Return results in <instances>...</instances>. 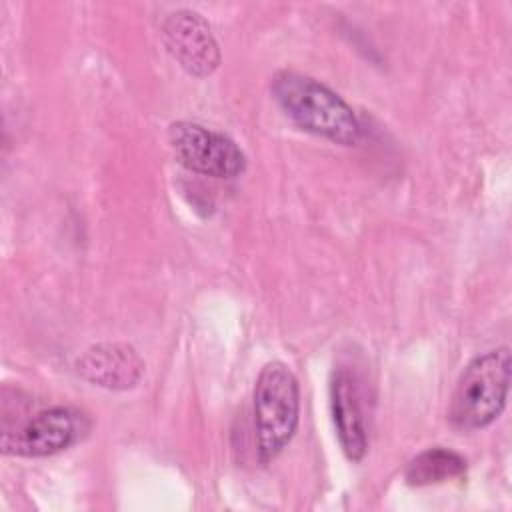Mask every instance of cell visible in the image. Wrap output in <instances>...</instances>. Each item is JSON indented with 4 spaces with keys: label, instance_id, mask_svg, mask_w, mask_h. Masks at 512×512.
<instances>
[{
    "label": "cell",
    "instance_id": "obj_1",
    "mask_svg": "<svg viewBox=\"0 0 512 512\" xmlns=\"http://www.w3.org/2000/svg\"><path fill=\"white\" fill-rule=\"evenodd\" d=\"M270 90L284 116L300 130L342 146L360 140V122L354 110L320 80L282 70L272 78Z\"/></svg>",
    "mask_w": 512,
    "mask_h": 512
},
{
    "label": "cell",
    "instance_id": "obj_2",
    "mask_svg": "<svg viewBox=\"0 0 512 512\" xmlns=\"http://www.w3.org/2000/svg\"><path fill=\"white\" fill-rule=\"evenodd\" d=\"M510 348L476 356L460 374L450 398L448 420L460 432L490 426L504 410L510 388Z\"/></svg>",
    "mask_w": 512,
    "mask_h": 512
},
{
    "label": "cell",
    "instance_id": "obj_3",
    "mask_svg": "<svg viewBox=\"0 0 512 512\" xmlns=\"http://www.w3.org/2000/svg\"><path fill=\"white\" fill-rule=\"evenodd\" d=\"M300 392L284 362H268L254 384V432L262 464L272 462L292 440L298 426Z\"/></svg>",
    "mask_w": 512,
    "mask_h": 512
},
{
    "label": "cell",
    "instance_id": "obj_4",
    "mask_svg": "<svg viewBox=\"0 0 512 512\" xmlns=\"http://www.w3.org/2000/svg\"><path fill=\"white\" fill-rule=\"evenodd\" d=\"M168 140L180 164L212 178H236L246 168V156L238 144L196 122H174Z\"/></svg>",
    "mask_w": 512,
    "mask_h": 512
},
{
    "label": "cell",
    "instance_id": "obj_5",
    "mask_svg": "<svg viewBox=\"0 0 512 512\" xmlns=\"http://www.w3.org/2000/svg\"><path fill=\"white\" fill-rule=\"evenodd\" d=\"M162 42L172 58L192 76H210L220 64V50L210 24L194 10H176L162 22Z\"/></svg>",
    "mask_w": 512,
    "mask_h": 512
},
{
    "label": "cell",
    "instance_id": "obj_6",
    "mask_svg": "<svg viewBox=\"0 0 512 512\" xmlns=\"http://www.w3.org/2000/svg\"><path fill=\"white\" fill-rule=\"evenodd\" d=\"M78 434V418L64 406L38 412L22 426L4 430L2 452L26 458H42L66 450Z\"/></svg>",
    "mask_w": 512,
    "mask_h": 512
},
{
    "label": "cell",
    "instance_id": "obj_7",
    "mask_svg": "<svg viewBox=\"0 0 512 512\" xmlns=\"http://www.w3.org/2000/svg\"><path fill=\"white\" fill-rule=\"evenodd\" d=\"M76 372L94 386L106 390H130L144 374V360L130 344L104 342L90 346L80 354Z\"/></svg>",
    "mask_w": 512,
    "mask_h": 512
},
{
    "label": "cell",
    "instance_id": "obj_8",
    "mask_svg": "<svg viewBox=\"0 0 512 512\" xmlns=\"http://www.w3.org/2000/svg\"><path fill=\"white\" fill-rule=\"evenodd\" d=\"M330 410L342 452L348 460L360 462L368 450V436L358 386L346 368H336L332 372Z\"/></svg>",
    "mask_w": 512,
    "mask_h": 512
},
{
    "label": "cell",
    "instance_id": "obj_9",
    "mask_svg": "<svg viewBox=\"0 0 512 512\" xmlns=\"http://www.w3.org/2000/svg\"><path fill=\"white\" fill-rule=\"evenodd\" d=\"M466 474V460L442 446L428 448L420 454H416L404 470V480L410 486H430V484H442L452 478H460Z\"/></svg>",
    "mask_w": 512,
    "mask_h": 512
}]
</instances>
